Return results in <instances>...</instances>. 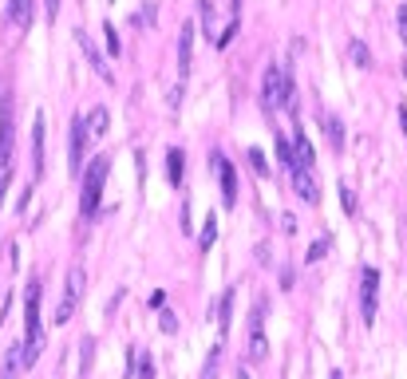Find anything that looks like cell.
<instances>
[{
  "label": "cell",
  "mask_w": 407,
  "mask_h": 379,
  "mask_svg": "<svg viewBox=\"0 0 407 379\" xmlns=\"http://www.w3.org/2000/svg\"><path fill=\"white\" fill-rule=\"evenodd\" d=\"M198 16H202V28H206V36H214V4H210V0H202V4H198Z\"/></svg>",
  "instance_id": "25"
},
{
  "label": "cell",
  "mask_w": 407,
  "mask_h": 379,
  "mask_svg": "<svg viewBox=\"0 0 407 379\" xmlns=\"http://www.w3.org/2000/svg\"><path fill=\"white\" fill-rule=\"evenodd\" d=\"M20 348H24L20 340L8 348V355H4V376H0V379H16V371L24 367V352H20Z\"/></svg>",
  "instance_id": "17"
},
{
  "label": "cell",
  "mask_w": 407,
  "mask_h": 379,
  "mask_svg": "<svg viewBox=\"0 0 407 379\" xmlns=\"http://www.w3.org/2000/svg\"><path fill=\"white\" fill-rule=\"evenodd\" d=\"M13 99L0 95V182H8V170H13Z\"/></svg>",
  "instance_id": "3"
},
{
  "label": "cell",
  "mask_w": 407,
  "mask_h": 379,
  "mask_svg": "<svg viewBox=\"0 0 407 379\" xmlns=\"http://www.w3.org/2000/svg\"><path fill=\"white\" fill-rule=\"evenodd\" d=\"M328 249H333V237L324 233V237H317V241H312V249L305 253V261H309V265H317V261H321L324 253H328Z\"/></svg>",
  "instance_id": "23"
},
{
  "label": "cell",
  "mask_w": 407,
  "mask_h": 379,
  "mask_svg": "<svg viewBox=\"0 0 407 379\" xmlns=\"http://www.w3.org/2000/svg\"><path fill=\"white\" fill-rule=\"evenodd\" d=\"M214 241H218V218L210 213V218H206V229H202V249H210Z\"/></svg>",
  "instance_id": "27"
},
{
  "label": "cell",
  "mask_w": 407,
  "mask_h": 379,
  "mask_svg": "<svg viewBox=\"0 0 407 379\" xmlns=\"http://www.w3.org/2000/svg\"><path fill=\"white\" fill-rule=\"evenodd\" d=\"M293 162H296V170H312V143L305 138V131H296V138H293Z\"/></svg>",
  "instance_id": "14"
},
{
  "label": "cell",
  "mask_w": 407,
  "mask_h": 379,
  "mask_svg": "<svg viewBox=\"0 0 407 379\" xmlns=\"http://www.w3.org/2000/svg\"><path fill=\"white\" fill-rule=\"evenodd\" d=\"M348 56H352V63H356V67H368V63H372V51H368V44H364V40H352V44H348Z\"/></svg>",
  "instance_id": "21"
},
{
  "label": "cell",
  "mask_w": 407,
  "mask_h": 379,
  "mask_svg": "<svg viewBox=\"0 0 407 379\" xmlns=\"http://www.w3.org/2000/svg\"><path fill=\"white\" fill-rule=\"evenodd\" d=\"M32 4H36V0H8V24L28 32V28H32Z\"/></svg>",
  "instance_id": "12"
},
{
  "label": "cell",
  "mask_w": 407,
  "mask_h": 379,
  "mask_svg": "<svg viewBox=\"0 0 407 379\" xmlns=\"http://www.w3.org/2000/svg\"><path fill=\"white\" fill-rule=\"evenodd\" d=\"M230 324H234V289H225L222 293V308H218V336H222V340L230 336Z\"/></svg>",
  "instance_id": "15"
},
{
  "label": "cell",
  "mask_w": 407,
  "mask_h": 379,
  "mask_svg": "<svg viewBox=\"0 0 407 379\" xmlns=\"http://www.w3.org/2000/svg\"><path fill=\"white\" fill-rule=\"evenodd\" d=\"M190 51H194V24H186L178 32V75H190Z\"/></svg>",
  "instance_id": "13"
},
{
  "label": "cell",
  "mask_w": 407,
  "mask_h": 379,
  "mask_svg": "<svg viewBox=\"0 0 407 379\" xmlns=\"http://www.w3.org/2000/svg\"><path fill=\"white\" fill-rule=\"evenodd\" d=\"M107 170H111L107 154H95V159L83 166V194H79V213H83V221H91V218L99 213V197H103Z\"/></svg>",
  "instance_id": "2"
},
{
  "label": "cell",
  "mask_w": 407,
  "mask_h": 379,
  "mask_svg": "<svg viewBox=\"0 0 407 379\" xmlns=\"http://www.w3.org/2000/svg\"><path fill=\"white\" fill-rule=\"evenodd\" d=\"M75 44L83 48L87 63H91V72H95L99 79H107V83H115V72H111V67H107V60H103V51H99L95 44H91V36H87V32H75Z\"/></svg>",
  "instance_id": "9"
},
{
  "label": "cell",
  "mask_w": 407,
  "mask_h": 379,
  "mask_svg": "<svg viewBox=\"0 0 407 379\" xmlns=\"http://www.w3.org/2000/svg\"><path fill=\"white\" fill-rule=\"evenodd\" d=\"M162 332H166V336H174V332H178V320H174V312H162Z\"/></svg>",
  "instance_id": "31"
},
{
  "label": "cell",
  "mask_w": 407,
  "mask_h": 379,
  "mask_svg": "<svg viewBox=\"0 0 407 379\" xmlns=\"http://www.w3.org/2000/svg\"><path fill=\"white\" fill-rule=\"evenodd\" d=\"M293 186H296V197H305L309 206H317V202H321V190H317L312 170H293Z\"/></svg>",
  "instance_id": "11"
},
{
  "label": "cell",
  "mask_w": 407,
  "mask_h": 379,
  "mask_svg": "<svg viewBox=\"0 0 407 379\" xmlns=\"http://www.w3.org/2000/svg\"><path fill=\"white\" fill-rule=\"evenodd\" d=\"M218 360H222V344L210 352V360H206V367H202V379H218Z\"/></svg>",
  "instance_id": "26"
},
{
  "label": "cell",
  "mask_w": 407,
  "mask_h": 379,
  "mask_svg": "<svg viewBox=\"0 0 407 379\" xmlns=\"http://www.w3.org/2000/svg\"><path fill=\"white\" fill-rule=\"evenodd\" d=\"M277 159H281V166L296 170V162H293V143H289L285 135H277Z\"/></svg>",
  "instance_id": "24"
},
{
  "label": "cell",
  "mask_w": 407,
  "mask_h": 379,
  "mask_svg": "<svg viewBox=\"0 0 407 379\" xmlns=\"http://www.w3.org/2000/svg\"><path fill=\"white\" fill-rule=\"evenodd\" d=\"M87 122H83V115H75L72 119V135H67V170L79 178L83 174V159H87Z\"/></svg>",
  "instance_id": "6"
},
{
  "label": "cell",
  "mask_w": 407,
  "mask_h": 379,
  "mask_svg": "<svg viewBox=\"0 0 407 379\" xmlns=\"http://www.w3.org/2000/svg\"><path fill=\"white\" fill-rule=\"evenodd\" d=\"M210 162H214V170H218V182H222V202L234 209L237 206V174H234V162L225 159L222 150H214Z\"/></svg>",
  "instance_id": "7"
},
{
  "label": "cell",
  "mask_w": 407,
  "mask_h": 379,
  "mask_svg": "<svg viewBox=\"0 0 407 379\" xmlns=\"http://www.w3.org/2000/svg\"><path fill=\"white\" fill-rule=\"evenodd\" d=\"M87 135H107V107H91V115H87Z\"/></svg>",
  "instance_id": "20"
},
{
  "label": "cell",
  "mask_w": 407,
  "mask_h": 379,
  "mask_svg": "<svg viewBox=\"0 0 407 379\" xmlns=\"http://www.w3.org/2000/svg\"><path fill=\"white\" fill-rule=\"evenodd\" d=\"M44 127H48L44 115H36L32 119V174L36 178H44Z\"/></svg>",
  "instance_id": "10"
},
{
  "label": "cell",
  "mask_w": 407,
  "mask_h": 379,
  "mask_svg": "<svg viewBox=\"0 0 407 379\" xmlns=\"http://www.w3.org/2000/svg\"><path fill=\"white\" fill-rule=\"evenodd\" d=\"M324 135H328V147L340 150L344 147V122L336 119V115H324Z\"/></svg>",
  "instance_id": "18"
},
{
  "label": "cell",
  "mask_w": 407,
  "mask_h": 379,
  "mask_svg": "<svg viewBox=\"0 0 407 379\" xmlns=\"http://www.w3.org/2000/svg\"><path fill=\"white\" fill-rule=\"evenodd\" d=\"M340 202H344V213H356V194H352V186H340Z\"/></svg>",
  "instance_id": "30"
},
{
  "label": "cell",
  "mask_w": 407,
  "mask_h": 379,
  "mask_svg": "<svg viewBox=\"0 0 407 379\" xmlns=\"http://www.w3.org/2000/svg\"><path fill=\"white\" fill-rule=\"evenodd\" d=\"M103 32H107V51H111V56H119V48H123V44H119V32H115V24H103Z\"/></svg>",
  "instance_id": "29"
},
{
  "label": "cell",
  "mask_w": 407,
  "mask_h": 379,
  "mask_svg": "<svg viewBox=\"0 0 407 379\" xmlns=\"http://www.w3.org/2000/svg\"><path fill=\"white\" fill-rule=\"evenodd\" d=\"M44 8H48V20H56L60 16V0H44Z\"/></svg>",
  "instance_id": "33"
},
{
  "label": "cell",
  "mask_w": 407,
  "mask_h": 379,
  "mask_svg": "<svg viewBox=\"0 0 407 379\" xmlns=\"http://www.w3.org/2000/svg\"><path fill=\"white\" fill-rule=\"evenodd\" d=\"M135 367H138V379H154V360L150 355H135Z\"/></svg>",
  "instance_id": "28"
},
{
  "label": "cell",
  "mask_w": 407,
  "mask_h": 379,
  "mask_svg": "<svg viewBox=\"0 0 407 379\" xmlns=\"http://www.w3.org/2000/svg\"><path fill=\"white\" fill-rule=\"evenodd\" d=\"M404 75H407V63H404Z\"/></svg>",
  "instance_id": "37"
},
{
  "label": "cell",
  "mask_w": 407,
  "mask_h": 379,
  "mask_svg": "<svg viewBox=\"0 0 407 379\" xmlns=\"http://www.w3.org/2000/svg\"><path fill=\"white\" fill-rule=\"evenodd\" d=\"M376 312H380V269H364V281H360V316L364 324H376Z\"/></svg>",
  "instance_id": "5"
},
{
  "label": "cell",
  "mask_w": 407,
  "mask_h": 379,
  "mask_svg": "<svg viewBox=\"0 0 407 379\" xmlns=\"http://www.w3.org/2000/svg\"><path fill=\"white\" fill-rule=\"evenodd\" d=\"M328 379H344V376H340V371H333V376H328Z\"/></svg>",
  "instance_id": "36"
},
{
  "label": "cell",
  "mask_w": 407,
  "mask_h": 379,
  "mask_svg": "<svg viewBox=\"0 0 407 379\" xmlns=\"http://www.w3.org/2000/svg\"><path fill=\"white\" fill-rule=\"evenodd\" d=\"M399 127H404V135H407V107H399Z\"/></svg>",
  "instance_id": "35"
},
{
  "label": "cell",
  "mask_w": 407,
  "mask_h": 379,
  "mask_svg": "<svg viewBox=\"0 0 407 379\" xmlns=\"http://www.w3.org/2000/svg\"><path fill=\"white\" fill-rule=\"evenodd\" d=\"M79 293H83V269L79 265H72L67 269V284H63V296H60V305H56V324H67V320L75 316V305H79Z\"/></svg>",
  "instance_id": "4"
},
{
  "label": "cell",
  "mask_w": 407,
  "mask_h": 379,
  "mask_svg": "<svg viewBox=\"0 0 407 379\" xmlns=\"http://www.w3.org/2000/svg\"><path fill=\"white\" fill-rule=\"evenodd\" d=\"M399 36L407 40V4H404V8H399Z\"/></svg>",
  "instance_id": "34"
},
{
  "label": "cell",
  "mask_w": 407,
  "mask_h": 379,
  "mask_svg": "<svg viewBox=\"0 0 407 379\" xmlns=\"http://www.w3.org/2000/svg\"><path fill=\"white\" fill-rule=\"evenodd\" d=\"M91 348H95V344L83 340V355H79V364H83V367H91Z\"/></svg>",
  "instance_id": "32"
},
{
  "label": "cell",
  "mask_w": 407,
  "mask_h": 379,
  "mask_svg": "<svg viewBox=\"0 0 407 379\" xmlns=\"http://www.w3.org/2000/svg\"><path fill=\"white\" fill-rule=\"evenodd\" d=\"M249 336H265V296L253 300V312H249Z\"/></svg>",
  "instance_id": "19"
},
{
  "label": "cell",
  "mask_w": 407,
  "mask_h": 379,
  "mask_svg": "<svg viewBox=\"0 0 407 379\" xmlns=\"http://www.w3.org/2000/svg\"><path fill=\"white\" fill-rule=\"evenodd\" d=\"M166 174H170V186H182V174H186V154L178 147L166 150Z\"/></svg>",
  "instance_id": "16"
},
{
  "label": "cell",
  "mask_w": 407,
  "mask_h": 379,
  "mask_svg": "<svg viewBox=\"0 0 407 379\" xmlns=\"http://www.w3.org/2000/svg\"><path fill=\"white\" fill-rule=\"evenodd\" d=\"M246 159H249V170L257 174V178H269V174H273V170H269V162H265V154H261L257 147H249Z\"/></svg>",
  "instance_id": "22"
},
{
  "label": "cell",
  "mask_w": 407,
  "mask_h": 379,
  "mask_svg": "<svg viewBox=\"0 0 407 379\" xmlns=\"http://www.w3.org/2000/svg\"><path fill=\"white\" fill-rule=\"evenodd\" d=\"M40 281L32 277L24 293V367H32L40 360V348H44V328H40Z\"/></svg>",
  "instance_id": "1"
},
{
  "label": "cell",
  "mask_w": 407,
  "mask_h": 379,
  "mask_svg": "<svg viewBox=\"0 0 407 379\" xmlns=\"http://www.w3.org/2000/svg\"><path fill=\"white\" fill-rule=\"evenodd\" d=\"M261 95H265V107H269V111L285 107V67H277V63H269V67H265Z\"/></svg>",
  "instance_id": "8"
}]
</instances>
